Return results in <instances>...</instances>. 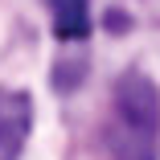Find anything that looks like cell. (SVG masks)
Wrapping results in <instances>:
<instances>
[{"label":"cell","mask_w":160,"mask_h":160,"mask_svg":"<svg viewBox=\"0 0 160 160\" xmlns=\"http://www.w3.org/2000/svg\"><path fill=\"white\" fill-rule=\"evenodd\" d=\"M29 127H33V99L25 90H4L0 86V160H17Z\"/></svg>","instance_id":"obj_2"},{"label":"cell","mask_w":160,"mask_h":160,"mask_svg":"<svg viewBox=\"0 0 160 160\" xmlns=\"http://www.w3.org/2000/svg\"><path fill=\"white\" fill-rule=\"evenodd\" d=\"M111 160H160V90L144 70H123L107 119Z\"/></svg>","instance_id":"obj_1"},{"label":"cell","mask_w":160,"mask_h":160,"mask_svg":"<svg viewBox=\"0 0 160 160\" xmlns=\"http://www.w3.org/2000/svg\"><path fill=\"white\" fill-rule=\"evenodd\" d=\"M49 12L62 41H82L90 33V0H49Z\"/></svg>","instance_id":"obj_3"}]
</instances>
